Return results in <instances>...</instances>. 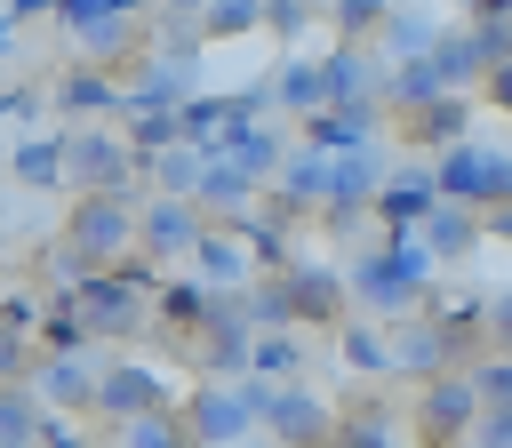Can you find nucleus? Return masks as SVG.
Segmentation results:
<instances>
[{
  "mask_svg": "<svg viewBox=\"0 0 512 448\" xmlns=\"http://www.w3.org/2000/svg\"><path fill=\"white\" fill-rule=\"evenodd\" d=\"M272 112H320V64L312 56H280V72H272Z\"/></svg>",
  "mask_w": 512,
  "mask_h": 448,
  "instance_id": "obj_29",
  "label": "nucleus"
},
{
  "mask_svg": "<svg viewBox=\"0 0 512 448\" xmlns=\"http://www.w3.org/2000/svg\"><path fill=\"white\" fill-rule=\"evenodd\" d=\"M72 312L88 320L96 344H128V336L152 320V288H136L128 272H88V280L72 288Z\"/></svg>",
  "mask_w": 512,
  "mask_h": 448,
  "instance_id": "obj_6",
  "label": "nucleus"
},
{
  "mask_svg": "<svg viewBox=\"0 0 512 448\" xmlns=\"http://www.w3.org/2000/svg\"><path fill=\"white\" fill-rule=\"evenodd\" d=\"M40 400H32V384H0V448H16V440H32L40 432Z\"/></svg>",
  "mask_w": 512,
  "mask_h": 448,
  "instance_id": "obj_40",
  "label": "nucleus"
},
{
  "mask_svg": "<svg viewBox=\"0 0 512 448\" xmlns=\"http://www.w3.org/2000/svg\"><path fill=\"white\" fill-rule=\"evenodd\" d=\"M432 72H440V88H448V96H464V88H480V80H488V64L472 56V40H464V32H440V40H432Z\"/></svg>",
  "mask_w": 512,
  "mask_h": 448,
  "instance_id": "obj_30",
  "label": "nucleus"
},
{
  "mask_svg": "<svg viewBox=\"0 0 512 448\" xmlns=\"http://www.w3.org/2000/svg\"><path fill=\"white\" fill-rule=\"evenodd\" d=\"M312 64H320V104H376L384 112V64L368 48H328Z\"/></svg>",
  "mask_w": 512,
  "mask_h": 448,
  "instance_id": "obj_14",
  "label": "nucleus"
},
{
  "mask_svg": "<svg viewBox=\"0 0 512 448\" xmlns=\"http://www.w3.org/2000/svg\"><path fill=\"white\" fill-rule=\"evenodd\" d=\"M192 280H208V288H248L256 272H248V248H240L224 224H208V232L192 240Z\"/></svg>",
  "mask_w": 512,
  "mask_h": 448,
  "instance_id": "obj_23",
  "label": "nucleus"
},
{
  "mask_svg": "<svg viewBox=\"0 0 512 448\" xmlns=\"http://www.w3.org/2000/svg\"><path fill=\"white\" fill-rule=\"evenodd\" d=\"M0 56H16V24H8V8H0Z\"/></svg>",
  "mask_w": 512,
  "mask_h": 448,
  "instance_id": "obj_58",
  "label": "nucleus"
},
{
  "mask_svg": "<svg viewBox=\"0 0 512 448\" xmlns=\"http://www.w3.org/2000/svg\"><path fill=\"white\" fill-rule=\"evenodd\" d=\"M72 40H80V64L104 72V64H120V56L136 48V24H128V16H104V24H80Z\"/></svg>",
  "mask_w": 512,
  "mask_h": 448,
  "instance_id": "obj_34",
  "label": "nucleus"
},
{
  "mask_svg": "<svg viewBox=\"0 0 512 448\" xmlns=\"http://www.w3.org/2000/svg\"><path fill=\"white\" fill-rule=\"evenodd\" d=\"M432 40H440V24H432V8H384V24H376V64H408V56H432Z\"/></svg>",
  "mask_w": 512,
  "mask_h": 448,
  "instance_id": "obj_22",
  "label": "nucleus"
},
{
  "mask_svg": "<svg viewBox=\"0 0 512 448\" xmlns=\"http://www.w3.org/2000/svg\"><path fill=\"white\" fill-rule=\"evenodd\" d=\"M208 232V216L192 208V200H160V192H144L136 200V256H192V240Z\"/></svg>",
  "mask_w": 512,
  "mask_h": 448,
  "instance_id": "obj_10",
  "label": "nucleus"
},
{
  "mask_svg": "<svg viewBox=\"0 0 512 448\" xmlns=\"http://www.w3.org/2000/svg\"><path fill=\"white\" fill-rule=\"evenodd\" d=\"M368 208H376V224H384V232H416V224L440 208V192H432V160H424V168H392V176L376 184V200H368Z\"/></svg>",
  "mask_w": 512,
  "mask_h": 448,
  "instance_id": "obj_16",
  "label": "nucleus"
},
{
  "mask_svg": "<svg viewBox=\"0 0 512 448\" xmlns=\"http://www.w3.org/2000/svg\"><path fill=\"white\" fill-rule=\"evenodd\" d=\"M232 240L248 248V272H264V280H280V272L296 264V224H288L280 208H264V200L232 224Z\"/></svg>",
  "mask_w": 512,
  "mask_h": 448,
  "instance_id": "obj_17",
  "label": "nucleus"
},
{
  "mask_svg": "<svg viewBox=\"0 0 512 448\" xmlns=\"http://www.w3.org/2000/svg\"><path fill=\"white\" fill-rule=\"evenodd\" d=\"M248 376H264V384H296V376H304V344H296V328H280V336H256V352H248Z\"/></svg>",
  "mask_w": 512,
  "mask_h": 448,
  "instance_id": "obj_33",
  "label": "nucleus"
},
{
  "mask_svg": "<svg viewBox=\"0 0 512 448\" xmlns=\"http://www.w3.org/2000/svg\"><path fill=\"white\" fill-rule=\"evenodd\" d=\"M88 272H96V264H88V256H72V248H56V256H48V280H56V296H72Z\"/></svg>",
  "mask_w": 512,
  "mask_h": 448,
  "instance_id": "obj_48",
  "label": "nucleus"
},
{
  "mask_svg": "<svg viewBox=\"0 0 512 448\" xmlns=\"http://www.w3.org/2000/svg\"><path fill=\"white\" fill-rule=\"evenodd\" d=\"M264 24H272L280 40H296V32L312 24V0H264Z\"/></svg>",
  "mask_w": 512,
  "mask_h": 448,
  "instance_id": "obj_47",
  "label": "nucleus"
},
{
  "mask_svg": "<svg viewBox=\"0 0 512 448\" xmlns=\"http://www.w3.org/2000/svg\"><path fill=\"white\" fill-rule=\"evenodd\" d=\"M336 352H344V368H360V376H392V336L368 328V320H344V328H336Z\"/></svg>",
  "mask_w": 512,
  "mask_h": 448,
  "instance_id": "obj_31",
  "label": "nucleus"
},
{
  "mask_svg": "<svg viewBox=\"0 0 512 448\" xmlns=\"http://www.w3.org/2000/svg\"><path fill=\"white\" fill-rule=\"evenodd\" d=\"M272 392H280V384H264V376H240V384H192V400L176 408V424H184L192 448H240V440L264 432Z\"/></svg>",
  "mask_w": 512,
  "mask_h": 448,
  "instance_id": "obj_2",
  "label": "nucleus"
},
{
  "mask_svg": "<svg viewBox=\"0 0 512 448\" xmlns=\"http://www.w3.org/2000/svg\"><path fill=\"white\" fill-rule=\"evenodd\" d=\"M32 112H40V96H32V88H0V120H16V128H24Z\"/></svg>",
  "mask_w": 512,
  "mask_h": 448,
  "instance_id": "obj_53",
  "label": "nucleus"
},
{
  "mask_svg": "<svg viewBox=\"0 0 512 448\" xmlns=\"http://www.w3.org/2000/svg\"><path fill=\"white\" fill-rule=\"evenodd\" d=\"M424 320H432V328H440V336L464 352L472 336H488V296H448V304H432Z\"/></svg>",
  "mask_w": 512,
  "mask_h": 448,
  "instance_id": "obj_36",
  "label": "nucleus"
},
{
  "mask_svg": "<svg viewBox=\"0 0 512 448\" xmlns=\"http://www.w3.org/2000/svg\"><path fill=\"white\" fill-rule=\"evenodd\" d=\"M472 16H512V0H472Z\"/></svg>",
  "mask_w": 512,
  "mask_h": 448,
  "instance_id": "obj_59",
  "label": "nucleus"
},
{
  "mask_svg": "<svg viewBox=\"0 0 512 448\" xmlns=\"http://www.w3.org/2000/svg\"><path fill=\"white\" fill-rule=\"evenodd\" d=\"M8 168H16L32 192H56V184H64V152H56V136H24Z\"/></svg>",
  "mask_w": 512,
  "mask_h": 448,
  "instance_id": "obj_37",
  "label": "nucleus"
},
{
  "mask_svg": "<svg viewBox=\"0 0 512 448\" xmlns=\"http://www.w3.org/2000/svg\"><path fill=\"white\" fill-rule=\"evenodd\" d=\"M32 400L48 408V416H80V408H96V360L88 352H72V360H32Z\"/></svg>",
  "mask_w": 512,
  "mask_h": 448,
  "instance_id": "obj_15",
  "label": "nucleus"
},
{
  "mask_svg": "<svg viewBox=\"0 0 512 448\" xmlns=\"http://www.w3.org/2000/svg\"><path fill=\"white\" fill-rule=\"evenodd\" d=\"M32 448H88V432H80L72 416H40V432H32Z\"/></svg>",
  "mask_w": 512,
  "mask_h": 448,
  "instance_id": "obj_50",
  "label": "nucleus"
},
{
  "mask_svg": "<svg viewBox=\"0 0 512 448\" xmlns=\"http://www.w3.org/2000/svg\"><path fill=\"white\" fill-rule=\"evenodd\" d=\"M232 304H240L248 336H280V328H296V304H288L280 280H248V288H232Z\"/></svg>",
  "mask_w": 512,
  "mask_h": 448,
  "instance_id": "obj_28",
  "label": "nucleus"
},
{
  "mask_svg": "<svg viewBox=\"0 0 512 448\" xmlns=\"http://www.w3.org/2000/svg\"><path fill=\"white\" fill-rule=\"evenodd\" d=\"M488 344H496V352H512V288H504V296H488Z\"/></svg>",
  "mask_w": 512,
  "mask_h": 448,
  "instance_id": "obj_52",
  "label": "nucleus"
},
{
  "mask_svg": "<svg viewBox=\"0 0 512 448\" xmlns=\"http://www.w3.org/2000/svg\"><path fill=\"white\" fill-rule=\"evenodd\" d=\"M432 192L440 200H456V208H472V216H488V208H504L512 200V144H448L440 160H432Z\"/></svg>",
  "mask_w": 512,
  "mask_h": 448,
  "instance_id": "obj_3",
  "label": "nucleus"
},
{
  "mask_svg": "<svg viewBox=\"0 0 512 448\" xmlns=\"http://www.w3.org/2000/svg\"><path fill=\"white\" fill-rule=\"evenodd\" d=\"M464 40H472V56L496 72V64H512V16H472L464 24Z\"/></svg>",
  "mask_w": 512,
  "mask_h": 448,
  "instance_id": "obj_43",
  "label": "nucleus"
},
{
  "mask_svg": "<svg viewBox=\"0 0 512 448\" xmlns=\"http://www.w3.org/2000/svg\"><path fill=\"white\" fill-rule=\"evenodd\" d=\"M0 384H32V352H24V336H8V328H0Z\"/></svg>",
  "mask_w": 512,
  "mask_h": 448,
  "instance_id": "obj_51",
  "label": "nucleus"
},
{
  "mask_svg": "<svg viewBox=\"0 0 512 448\" xmlns=\"http://www.w3.org/2000/svg\"><path fill=\"white\" fill-rule=\"evenodd\" d=\"M472 448H512V408H480V424H472Z\"/></svg>",
  "mask_w": 512,
  "mask_h": 448,
  "instance_id": "obj_49",
  "label": "nucleus"
},
{
  "mask_svg": "<svg viewBox=\"0 0 512 448\" xmlns=\"http://www.w3.org/2000/svg\"><path fill=\"white\" fill-rule=\"evenodd\" d=\"M40 320H48V296H32V288H8V296H0V328H8V336H32Z\"/></svg>",
  "mask_w": 512,
  "mask_h": 448,
  "instance_id": "obj_46",
  "label": "nucleus"
},
{
  "mask_svg": "<svg viewBox=\"0 0 512 448\" xmlns=\"http://www.w3.org/2000/svg\"><path fill=\"white\" fill-rule=\"evenodd\" d=\"M152 8H160V0H56V24H64V32L104 24V16H128V24H136V16H152Z\"/></svg>",
  "mask_w": 512,
  "mask_h": 448,
  "instance_id": "obj_42",
  "label": "nucleus"
},
{
  "mask_svg": "<svg viewBox=\"0 0 512 448\" xmlns=\"http://www.w3.org/2000/svg\"><path fill=\"white\" fill-rule=\"evenodd\" d=\"M416 240L432 248V264H440V256H464V248H480V216H472V208H456V200H440V208L416 224Z\"/></svg>",
  "mask_w": 512,
  "mask_h": 448,
  "instance_id": "obj_27",
  "label": "nucleus"
},
{
  "mask_svg": "<svg viewBox=\"0 0 512 448\" xmlns=\"http://www.w3.org/2000/svg\"><path fill=\"white\" fill-rule=\"evenodd\" d=\"M208 152H216V160H232L240 176H256V184H272V168H280V152H288V144H280V136L264 128V120H232V128H224V136H216Z\"/></svg>",
  "mask_w": 512,
  "mask_h": 448,
  "instance_id": "obj_21",
  "label": "nucleus"
},
{
  "mask_svg": "<svg viewBox=\"0 0 512 448\" xmlns=\"http://www.w3.org/2000/svg\"><path fill=\"white\" fill-rule=\"evenodd\" d=\"M40 344H48L56 360H72V352H88V344H96V336H88V320L72 312V296H56V304H48V320H40Z\"/></svg>",
  "mask_w": 512,
  "mask_h": 448,
  "instance_id": "obj_39",
  "label": "nucleus"
},
{
  "mask_svg": "<svg viewBox=\"0 0 512 448\" xmlns=\"http://www.w3.org/2000/svg\"><path fill=\"white\" fill-rule=\"evenodd\" d=\"M408 136L440 160L448 144H472V96H440V104H424L416 120H408Z\"/></svg>",
  "mask_w": 512,
  "mask_h": 448,
  "instance_id": "obj_26",
  "label": "nucleus"
},
{
  "mask_svg": "<svg viewBox=\"0 0 512 448\" xmlns=\"http://www.w3.org/2000/svg\"><path fill=\"white\" fill-rule=\"evenodd\" d=\"M296 128H304V152L344 160V152H368V144H376V104H320V112H304Z\"/></svg>",
  "mask_w": 512,
  "mask_h": 448,
  "instance_id": "obj_13",
  "label": "nucleus"
},
{
  "mask_svg": "<svg viewBox=\"0 0 512 448\" xmlns=\"http://www.w3.org/2000/svg\"><path fill=\"white\" fill-rule=\"evenodd\" d=\"M256 200H264V184H256V176H240L232 160L200 152V184H192V208H200V216H232V224H240Z\"/></svg>",
  "mask_w": 512,
  "mask_h": 448,
  "instance_id": "obj_19",
  "label": "nucleus"
},
{
  "mask_svg": "<svg viewBox=\"0 0 512 448\" xmlns=\"http://www.w3.org/2000/svg\"><path fill=\"white\" fill-rule=\"evenodd\" d=\"M384 8H392V0H328V16H336V32H344V48H360V40L384 24Z\"/></svg>",
  "mask_w": 512,
  "mask_h": 448,
  "instance_id": "obj_45",
  "label": "nucleus"
},
{
  "mask_svg": "<svg viewBox=\"0 0 512 448\" xmlns=\"http://www.w3.org/2000/svg\"><path fill=\"white\" fill-rule=\"evenodd\" d=\"M24 16H56V0H8V24H24Z\"/></svg>",
  "mask_w": 512,
  "mask_h": 448,
  "instance_id": "obj_56",
  "label": "nucleus"
},
{
  "mask_svg": "<svg viewBox=\"0 0 512 448\" xmlns=\"http://www.w3.org/2000/svg\"><path fill=\"white\" fill-rule=\"evenodd\" d=\"M208 312H216V288H208V280H192V272L152 288V320H160V328H176V336H192Z\"/></svg>",
  "mask_w": 512,
  "mask_h": 448,
  "instance_id": "obj_24",
  "label": "nucleus"
},
{
  "mask_svg": "<svg viewBox=\"0 0 512 448\" xmlns=\"http://www.w3.org/2000/svg\"><path fill=\"white\" fill-rule=\"evenodd\" d=\"M328 448H400V416L392 408H352V416H336Z\"/></svg>",
  "mask_w": 512,
  "mask_h": 448,
  "instance_id": "obj_32",
  "label": "nucleus"
},
{
  "mask_svg": "<svg viewBox=\"0 0 512 448\" xmlns=\"http://www.w3.org/2000/svg\"><path fill=\"white\" fill-rule=\"evenodd\" d=\"M56 152H64V184L144 200V192H136V176H144V168H136L128 136H112V128H64V136H56Z\"/></svg>",
  "mask_w": 512,
  "mask_h": 448,
  "instance_id": "obj_4",
  "label": "nucleus"
},
{
  "mask_svg": "<svg viewBox=\"0 0 512 448\" xmlns=\"http://www.w3.org/2000/svg\"><path fill=\"white\" fill-rule=\"evenodd\" d=\"M96 408H104L112 432H120V424H136V416L176 408V392H168V376L144 368V360H96Z\"/></svg>",
  "mask_w": 512,
  "mask_h": 448,
  "instance_id": "obj_8",
  "label": "nucleus"
},
{
  "mask_svg": "<svg viewBox=\"0 0 512 448\" xmlns=\"http://www.w3.org/2000/svg\"><path fill=\"white\" fill-rule=\"evenodd\" d=\"M56 112H72V128H104V112H120V80L96 64H72L56 80Z\"/></svg>",
  "mask_w": 512,
  "mask_h": 448,
  "instance_id": "obj_20",
  "label": "nucleus"
},
{
  "mask_svg": "<svg viewBox=\"0 0 512 448\" xmlns=\"http://www.w3.org/2000/svg\"><path fill=\"white\" fill-rule=\"evenodd\" d=\"M448 368H464V352H456L432 320H400V328H392V376L432 384V376H448Z\"/></svg>",
  "mask_w": 512,
  "mask_h": 448,
  "instance_id": "obj_18",
  "label": "nucleus"
},
{
  "mask_svg": "<svg viewBox=\"0 0 512 448\" xmlns=\"http://www.w3.org/2000/svg\"><path fill=\"white\" fill-rule=\"evenodd\" d=\"M264 432H272V448H328L336 408H328L320 392H304V384H280L272 408H264Z\"/></svg>",
  "mask_w": 512,
  "mask_h": 448,
  "instance_id": "obj_12",
  "label": "nucleus"
},
{
  "mask_svg": "<svg viewBox=\"0 0 512 448\" xmlns=\"http://www.w3.org/2000/svg\"><path fill=\"white\" fill-rule=\"evenodd\" d=\"M472 424H480V392H472V376H464V368H448V376L416 384V432H424L432 448H464V440H472Z\"/></svg>",
  "mask_w": 512,
  "mask_h": 448,
  "instance_id": "obj_9",
  "label": "nucleus"
},
{
  "mask_svg": "<svg viewBox=\"0 0 512 448\" xmlns=\"http://www.w3.org/2000/svg\"><path fill=\"white\" fill-rule=\"evenodd\" d=\"M200 8H208V0H160V16H184V24H192Z\"/></svg>",
  "mask_w": 512,
  "mask_h": 448,
  "instance_id": "obj_57",
  "label": "nucleus"
},
{
  "mask_svg": "<svg viewBox=\"0 0 512 448\" xmlns=\"http://www.w3.org/2000/svg\"><path fill=\"white\" fill-rule=\"evenodd\" d=\"M464 376H472L480 408H512V352H480V360H464Z\"/></svg>",
  "mask_w": 512,
  "mask_h": 448,
  "instance_id": "obj_41",
  "label": "nucleus"
},
{
  "mask_svg": "<svg viewBox=\"0 0 512 448\" xmlns=\"http://www.w3.org/2000/svg\"><path fill=\"white\" fill-rule=\"evenodd\" d=\"M144 176L160 184V200H192V184H200V152H192V144H168V152L144 160Z\"/></svg>",
  "mask_w": 512,
  "mask_h": 448,
  "instance_id": "obj_35",
  "label": "nucleus"
},
{
  "mask_svg": "<svg viewBox=\"0 0 512 448\" xmlns=\"http://www.w3.org/2000/svg\"><path fill=\"white\" fill-rule=\"evenodd\" d=\"M448 88H440V72H432V56H408V64H384V112H424V104H440Z\"/></svg>",
  "mask_w": 512,
  "mask_h": 448,
  "instance_id": "obj_25",
  "label": "nucleus"
},
{
  "mask_svg": "<svg viewBox=\"0 0 512 448\" xmlns=\"http://www.w3.org/2000/svg\"><path fill=\"white\" fill-rule=\"evenodd\" d=\"M480 88H488V104H496V112H512V64H496Z\"/></svg>",
  "mask_w": 512,
  "mask_h": 448,
  "instance_id": "obj_54",
  "label": "nucleus"
},
{
  "mask_svg": "<svg viewBox=\"0 0 512 448\" xmlns=\"http://www.w3.org/2000/svg\"><path fill=\"white\" fill-rule=\"evenodd\" d=\"M184 344H192L200 384H240V376H248V352H256V336H248V320H240V304H232V296H216V312H208Z\"/></svg>",
  "mask_w": 512,
  "mask_h": 448,
  "instance_id": "obj_7",
  "label": "nucleus"
},
{
  "mask_svg": "<svg viewBox=\"0 0 512 448\" xmlns=\"http://www.w3.org/2000/svg\"><path fill=\"white\" fill-rule=\"evenodd\" d=\"M128 240H136V200H120V192H80L72 200V216H64V248L72 256H88L96 272H112L128 256Z\"/></svg>",
  "mask_w": 512,
  "mask_h": 448,
  "instance_id": "obj_5",
  "label": "nucleus"
},
{
  "mask_svg": "<svg viewBox=\"0 0 512 448\" xmlns=\"http://www.w3.org/2000/svg\"><path fill=\"white\" fill-rule=\"evenodd\" d=\"M464 448H472V440H464Z\"/></svg>",
  "mask_w": 512,
  "mask_h": 448,
  "instance_id": "obj_61",
  "label": "nucleus"
},
{
  "mask_svg": "<svg viewBox=\"0 0 512 448\" xmlns=\"http://www.w3.org/2000/svg\"><path fill=\"white\" fill-rule=\"evenodd\" d=\"M16 448H32V440H16Z\"/></svg>",
  "mask_w": 512,
  "mask_h": 448,
  "instance_id": "obj_60",
  "label": "nucleus"
},
{
  "mask_svg": "<svg viewBox=\"0 0 512 448\" xmlns=\"http://www.w3.org/2000/svg\"><path fill=\"white\" fill-rule=\"evenodd\" d=\"M432 288V248L416 240V232H384V240H368L352 264H344V296H352V312H368V320H408V304Z\"/></svg>",
  "mask_w": 512,
  "mask_h": 448,
  "instance_id": "obj_1",
  "label": "nucleus"
},
{
  "mask_svg": "<svg viewBox=\"0 0 512 448\" xmlns=\"http://www.w3.org/2000/svg\"><path fill=\"white\" fill-rule=\"evenodd\" d=\"M120 448H192V440H184L176 408H160V416H136V424H120Z\"/></svg>",
  "mask_w": 512,
  "mask_h": 448,
  "instance_id": "obj_44",
  "label": "nucleus"
},
{
  "mask_svg": "<svg viewBox=\"0 0 512 448\" xmlns=\"http://www.w3.org/2000/svg\"><path fill=\"white\" fill-rule=\"evenodd\" d=\"M280 288H288V304H296V320H320V328H344V320H352V296H344V272H336V264H320V256H296V264L280 272Z\"/></svg>",
  "mask_w": 512,
  "mask_h": 448,
  "instance_id": "obj_11",
  "label": "nucleus"
},
{
  "mask_svg": "<svg viewBox=\"0 0 512 448\" xmlns=\"http://www.w3.org/2000/svg\"><path fill=\"white\" fill-rule=\"evenodd\" d=\"M480 240H512V200H504V208H488V216H480Z\"/></svg>",
  "mask_w": 512,
  "mask_h": 448,
  "instance_id": "obj_55",
  "label": "nucleus"
},
{
  "mask_svg": "<svg viewBox=\"0 0 512 448\" xmlns=\"http://www.w3.org/2000/svg\"><path fill=\"white\" fill-rule=\"evenodd\" d=\"M256 24H264V0H208V8L192 16L200 40H232V32H256Z\"/></svg>",
  "mask_w": 512,
  "mask_h": 448,
  "instance_id": "obj_38",
  "label": "nucleus"
}]
</instances>
